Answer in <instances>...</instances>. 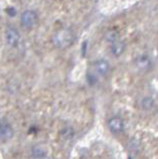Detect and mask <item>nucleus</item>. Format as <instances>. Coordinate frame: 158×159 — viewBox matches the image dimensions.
<instances>
[{
	"label": "nucleus",
	"mask_w": 158,
	"mask_h": 159,
	"mask_svg": "<svg viewBox=\"0 0 158 159\" xmlns=\"http://www.w3.org/2000/svg\"><path fill=\"white\" fill-rule=\"evenodd\" d=\"M118 38H120V36H118V33L116 31H110L106 34L107 41H110L111 43H115V42L118 41Z\"/></svg>",
	"instance_id": "9"
},
{
	"label": "nucleus",
	"mask_w": 158,
	"mask_h": 159,
	"mask_svg": "<svg viewBox=\"0 0 158 159\" xmlns=\"http://www.w3.org/2000/svg\"><path fill=\"white\" fill-rule=\"evenodd\" d=\"M124 49H125V45H124V43H123L122 41H120V40H118V41L112 43L111 52L116 57L120 56V55L123 53V51H124Z\"/></svg>",
	"instance_id": "8"
},
{
	"label": "nucleus",
	"mask_w": 158,
	"mask_h": 159,
	"mask_svg": "<svg viewBox=\"0 0 158 159\" xmlns=\"http://www.w3.org/2000/svg\"><path fill=\"white\" fill-rule=\"evenodd\" d=\"M34 159H50L46 154L45 155H39V156H34Z\"/></svg>",
	"instance_id": "11"
},
{
	"label": "nucleus",
	"mask_w": 158,
	"mask_h": 159,
	"mask_svg": "<svg viewBox=\"0 0 158 159\" xmlns=\"http://www.w3.org/2000/svg\"><path fill=\"white\" fill-rule=\"evenodd\" d=\"M95 70L100 76H106L110 71V64L105 60H98L95 63Z\"/></svg>",
	"instance_id": "6"
},
{
	"label": "nucleus",
	"mask_w": 158,
	"mask_h": 159,
	"mask_svg": "<svg viewBox=\"0 0 158 159\" xmlns=\"http://www.w3.org/2000/svg\"><path fill=\"white\" fill-rule=\"evenodd\" d=\"M74 33L71 29L63 28L57 31L52 38V42L54 46L59 49H66L70 47L74 42Z\"/></svg>",
	"instance_id": "1"
},
{
	"label": "nucleus",
	"mask_w": 158,
	"mask_h": 159,
	"mask_svg": "<svg viewBox=\"0 0 158 159\" xmlns=\"http://www.w3.org/2000/svg\"><path fill=\"white\" fill-rule=\"evenodd\" d=\"M7 13L10 15L11 17H13L14 15H15V9H14L13 7H8V9H7Z\"/></svg>",
	"instance_id": "10"
},
{
	"label": "nucleus",
	"mask_w": 158,
	"mask_h": 159,
	"mask_svg": "<svg viewBox=\"0 0 158 159\" xmlns=\"http://www.w3.org/2000/svg\"><path fill=\"white\" fill-rule=\"evenodd\" d=\"M14 129L12 125L5 119L0 120V141L6 142L13 137Z\"/></svg>",
	"instance_id": "3"
},
{
	"label": "nucleus",
	"mask_w": 158,
	"mask_h": 159,
	"mask_svg": "<svg viewBox=\"0 0 158 159\" xmlns=\"http://www.w3.org/2000/svg\"><path fill=\"white\" fill-rule=\"evenodd\" d=\"M108 127L113 133H120L123 130V121L120 117L113 116L108 120Z\"/></svg>",
	"instance_id": "5"
},
{
	"label": "nucleus",
	"mask_w": 158,
	"mask_h": 159,
	"mask_svg": "<svg viewBox=\"0 0 158 159\" xmlns=\"http://www.w3.org/2000/svg\"><path fill=\"white\" fill-rule=\"evenodd\" d=\"M135 65H136V67L141 70V71H146V70H148L150 68L151 66V62H150V59L148 58L147 56H140V57H138L136 59V61H135Z\"/></svg>",
	"instance_id": "7"
},
{
	"label": "nucleus",
	"mask_w": 158,
	"mask_h": 159,
	"mask_svg": "<svg viewBox=\"0 0 158 159\" xmlns=\"http://www.w3.org/2000/svg\"><path fill=\"white\" fill-rule=\"evenodd\" d=\"M21 36L19 34L18 30L13 28V27H9L6 29L5 31V41L7 43L8 46L10 47H17L19 43H20Z\"/></svg>",
	"instance_id": "4"
},
{
	"label": "nucleus",
	"mask_w": 158,
	"mask_h": 159,
	"mask_svg": "<svg viewBox=\"0 0 158 159\" xmlns=\"http://www.w3.org/2000/svg\"><path fill=\"white\" fill-rule=\"evenodd\" d=\"M38 21V14L34 10H25L20 15V23L23 28L31 29L36 25Z\"/></svg>",
	"instance_id": "2"
}]
</instances>
